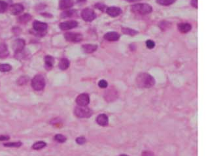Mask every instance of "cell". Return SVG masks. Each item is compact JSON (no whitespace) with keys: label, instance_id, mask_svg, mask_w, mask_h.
Masks as SVG:
<instances>
[{"label":"cell","instance_id":"6da1fadb","mask_svg":"<svg viewBox=\"0 0 206 156\" xmlns=\"http://www.w3.org/2000/svg\"><path fill=\"white\" fill-rule=\"evenodd\" d=\"M136 82L139 88H149L154 85L155 80L151 75L144 73H140L138 75L136 78Z\"/></svg>","mask_w":206,"mask_h":156},{"label":"cell","instance_id":"7a4b0ae2","mask_svg":"<svg viewBox=\"0 0 206 156\" xmlns=\"http://www.w3.org/2000/svg\"><path fill=\"white\" fill-rule=\"evenodd\" d=\"M132 11L139 14H147L152 12L153 8L149 4L139 3L134 5L131 7Z\"/></svg>","mask_w":206,"mask_h":156},{"label":"cell","instance_id":"3957f363","mask_svg":"<svg viewBox=\"0 0 206 156\" xmlns=\"http://www.w3.org/2000/svg\"><path fill=\"white\" fill-rule=\"evenodd\" d=\"M32 86L36 91H40L44 89L45 86V80L41 74H37L35 76L32 80Z\"/></svg>","mask_w":206,"mask_h":156},{"label":"cell","instance_id":"277c9868","mask_svg":"<svg viewBox=\"0 0 206 156\" xmlns=\"http://www.w3.org/2000/svg\"><path fill=\"white\" fill-rule=\"evenodd\" d=\"M74 113L76 116L80 118H89L92 116V111L89 108L86 107L78 106L75 108Z\"/></svg>","mask_w":206,"mask_h":156},{"label":"cell","instance_id":"5b68a950","mask_svg":"<svg viewBox=\"0 0 206 156\" xmlns=\"http://www.w3.org/2000/svg\"><path fill=\"white\" fill-rule=\"evenodd\" d=\"M81 17L84 21L91 22L96 18V14L95 13L92 9L86 8L83 10Z\"/></svg>","mask_w":206,"mask_h":156},{"label":"cell","instance_id":"8992f818","mask_svg":"<svg viewBox=\"0 0 206 156\" xmlns=\"http://www.w3.org/2000/svg\"><path fill=\"white\" fill-rule=\"evenodd\" d=\"M64 37L66 41L72 43H79L83 40V36L80 33L68 32L64 34Z\"/></svg>","mask_w":206,"mask_h":156},{"label":"cell","instance_id":"52a82bcc","mask_svg":"<svg viewBox=\"0 0 206 156\" xmlns=\"http://www.w3.org/2000/svg\"><path fill=\"white\" fill-rule=\"evenodd\" d=\"M76 103L79 106L86 107L90 103V97L87 93L80 94L76 99Z\"/></svg>","mask_w":206,"mask_h":156},{"label":"cell","instance_id":"ba28073f","mask_svg":"<svg viewBox=\"0 0 206 156\" xmlns=\"http://www.w3.org/2000/svg\"><path fill=\"white\" fill-rule=\"evenodd\" d=\"M25 44H26V43H25L24 40L22 39H18L17 40H15L13 42L12 47L14 50L15 53L17 54L23 51V50L25 47Z\"/></svg>","mask_w":206,"mask_h":156},{"label":"cell","instance_id":"9c48e42d","mask_svg":"<svg viewBox=\"0 0 206 156\" xmlns=\"http://www.w3.org/2000/svg\"><path fill=\"white\" fill-rule=\"evenodd\" d=\"M78 26V22L75 21H69L67 22H62L59 24V27L62 30L66 31L76 28Z\"/></svg>","mask_w":206,"mask_h":156},{"label":"cell","instance_id":"30bf717a","mask_svg":"<svg viewBox=\"0 0 206 156\" xmlns=\"http://www.w3.org/2000/svg\"><path fill=\"white\" fill-rule=\"evenodd\" d=\"M33 28L36 32H37L39 33H43L47 29L48 26L46 23L36 21L33 23Z\"/></svg>","mask_w":206,"mask_h":156},{"label":"cell","instance_id":"8fae6325","mask_svg":"<svg viewBox=\"0 0 206 156\" xmlns=\"http://www.w3.org/2000/svg\"><path fill=\"white\" fill-rule=\"evenodd\" d=\"M24 6L22 4L16 3L13 4L10 7V12L13 15H18L24 11Z\"/></svg>","mask_w":206,"mask_h":156},{"label":"cell","instance_id":"7c38bea8","mask_svg":"<svg viewBox=\"0 0 206 156\" xmlns=\"http://www.w3.org/2000/svg\"><path fill=\"white\" fill-rule=\"evenodd\" d=\"M106 13L107 14H109L110 17H118L122 13L121 9L119 7H110L107 8L106 9Z\"/></svg>","mask_w":206,"mask_h":156},{"label":"cell","instance_id":"4fadbf2b","mask_svg":"<svg viewBox=\"0 0 206 156\" xmlns=\"http://www.w3.org/2000/svg\"><path fill=\"white\" fill-rule=\"evenodd\" d=\"M74 5L73 0H60L59 7L62 10L68 9L73 7Z\"/></svg>","mask_w":206,"mask_h":156},{"label":"cell","instance_id":"5bb4252c","mask_svg":"<svg viewBox=\"0 0 206 156\" xmlns=\"http://www.w3.org/2000/svg\"><path fill=\"white\" fill-rule=\"evenodd\" d=\"M119 38H120V35L118 33L114 32L107 33L104 36V39L109 41H118Z\"/></svg>","mask_w":206,"mask_h":156},{"label":"cell","instance_id":"9a60e30c","mask_svg":"<svg viewBox=\"0 0 206 156\" xmlns=\"http://www.w3.org/2000/svg\"><path fill=\"white\" fill-rule=\"evenodd\" d=\"M54 64V59L51 56H46L45 57V69L50 70L52 69Z\"/></svg>","mask_w":206,"mask_h":156},{"label":"cell","instance_id":"2e32d148","mask_svg":"<svg viewBox=\"0 0 206 156\" xmlns=\"http://www.w3.org/2000/svg\"><path fill=\"white\" fill-rule=\"evenodd\" d=\"M83 51L85 53L87 54H90V53H93L94 52L96 51L98 48L97 45L95 44H86L83 45Z\"/></svg>","mask_w":206,"mask_h":156},{"label":"cell","instance_id":"e0dca14e","mask_svg":"<svg viewBox=\"0 0 206 156\" xmlns=\"http://www.w3.org/2000/svg\"><path fill=\"white\" fill-rule=\"evenodd\" d=\"M96 122L99 125H102V126H105V125H107L108 124L107 116L105 114H99L96 118Z\"/></svg>","mask_w":206,"mask_h":156},{"label":"cell","instance_id":"ac0fdd59","mask_svg":"<svg viewBox=\"0 0 206 156\" xmlns=\"http://www.w3.org/2000/svg\"><path fill=\"white\" fill-rule=\"evenodd\" d=\"M192 29L191 25L188 23H181L178 25V29L180 32L183 33H186L190 32Z\"/></svg>","mask_w":206,"mask_h":156},{"label":"cell","instance_id":"d6986e66","mask_svg":"<svg viewBox=\"0 0 206 156\" xmlns=\"http://www.w3.org/2000/svg\"><path fill=\"white\" fill-rule=\"evenodd\" d=\"M9 55V50L6 44H0V58H6Z\"/></svg>","mask_w":206,"mask_h":156},{"label":"cell","instance_id":"ffe728a7","mask_svg":"<svg viewBox=\"0 0 206 156\" xmlns=\"http://www.w3.org/2000/svg\"><path fill=\"white\" fill-rule=\"evenodd\" d=\"M69 65L70 62L67 58H62L59 62L58 67L60 69L64 71V70H66L69 67Z\"/></svg>","mask_w":206,"mask_h":156},{"label":"cell","instance_id":"44dd1931","mask_svg":"<svg viewBox=\"0 0 206 156\" xmlns=\"http://www.w3.org/2000/svg\"><path fill=\"white\" fill-rule=\"evenodd\" d=\"M32 19V16L29 14H24L22 16H20L18 18V22L21 24H26L28 22Z\"/></svg>","mask_w":206,"mask_h":156},{"label":"cell","instance_id":"7402d4cb","mask_svg":"<svg viewBox=\"0 0 206 156\" xmlns=\"http://www.w3.org/2000/svg\"><path fill=\"white\" fill-rule=\"evenodd\" d=\"M47 146V144L44 141H38L35 143L33 146H32V148L33 150H41L42 148H43L44 147H45Z\"/></svg>","mask_w":206,"mask_h":156},{"label":"cell","instance_id":"603a6c76","mask_svg":"<svg viewBox=\"0 0 206 156\" xmlns=\"http://www.w3.org/2000/svg\"><path fill=\"white\" fill-rule=\"evenodd\" d=\"M122 32L124 34L128 35V36H135V35H137L138 33V32L135 31V30L130 29V28H122Z\"/></svg>","mask_w":206,"mask_h":156},{"label":"cell","instance_id":"cb8c5ba5","mask_svg":"<svg viewBox=\"0 0 206 156\" xmlns=\"http://www.w3.org/2000/svg\"><path fill=\"white\" fill-rule=\"evenodd\" d=\"M22 143L21 141H17V142H13V143H7L3 144L4 146L6 147H13V148H18L21 147L22 146Z\"/></svg>","mask_w":206,"mask_h":156},{"label":"cell","instance_id":"d4e9b609","mask_svg":"<svg viewBox=\"0 0 206 156\" xmlns=\"http://www.w3.org/2000/svg\"><path fill=\"white\" fill-rule=\"evenodd\" d=\"M12 69V66L9 64H0V71L3 73L9 72Z\"/></svg>","mask_w":206,"mask_h":156},{"label":"cell","instance_id":"484cf974","mask_svg":"<svg viewBox=\"0 0 206 156\" xmlns=\"http://www.w3.org/2000/svg\"><path fill=\"white\" fill-rule=\"evenodd\" d=\"M54 140H56L57 142L60 143H65L66 141V137H65L64 135H61V134H57L54 136Z\"/></svg>","mask_w":206,"mask_h":156},{"label":"cell","instance_id":"4316f807","mask_svg":"<svg viewBox=\"0 0 206 156\" xmlns=\"http://www.w3.org/2000/svg\"><path fill=\"white\" fill-rule=\"evenodd\" d=\"M75 13V10H69V11H65L62 14L61 16L62 18H67V17H72Z\"/></svg>","mask_w":206,"mask_h":156},{"label":"cell","instance_id":"83f0119b","mask_svg":"<svg viewBox=\"0 0 206 156\" xmlns=\"http://www.w3.org/2000/svg\"><path fill=\"white\" fill-rule=\"evenodd\" d=\"M175 0H157V2L162 6H169V5L173 3Z\"/></svg>","mask_w":206,"mask_h":156},{"label":"cell","instance_id":"f1b7e54d","mask_svg":"<svg viewBox=\"0 0 206 156\" xmlns=\"http://www.w3.org/2000/svg\"><path fill=\"white\" fill-rule=\"evenodd\" d=\"M8 7L7 3L3 1V0H0V13H3L7 11Z\"/></svg>","mask_w":206,"mask_h":156},{"label":"cell","instance_id":"f546056e","mask_svg":"<svg viewBox=\"0 0 206 156\" xmlns=\"http://www.w3.org/2000/svg\"><path fill=\"white\" fill-rule=\"evenodd\" d=\"M28 78L26 77H22L21 78H19V79L17 81V84L18 85H23L25 84L26 83H27L28 82Z\"/></svg>","mask_w":206,"mask_h":156},{"label":"cell","instance_id":"4dcf8cb0","mask_svg":"<svg viewBox=\"0 0 206 156\" xmlns=\"http://www.w3.org/2000/svg\"><path fill=\"white\" fill-rule=\"evenodd\" d=\"M107 82L105 81V80H102L98 82V86L101 88H106L107 87Z\"/></svg>","mask_w":206,"mask_h":156},{"label":"cell","instance_id":"1f68e13d","mask_svg":"<svg viewBox=\"0 0 206 156\" xmlns=\"http://www.w3.org/2000/svg\"><path fill=\"white\" fill-rule=\"evenodd\" d=\"M86 141H87L86 139H85L83 137H78V138L76 139V143L78 144H80V145L84 144L85 143H86Z\"/></svg>","mask_w":206,"mask_h":156},{"label":"cell","instance_id":"d6a6232c","mask_svg":"<svg viewBox=\"0 0 206 156\" xmlns=\"http://www.w3.org/2000/svg\"><path fill=\"white\" fill-rule=\"evenodd\" d=\"M95 7L99 9L100 11H104L105 10V11H106V9H107V7L106 6H105V5L103 4H102V3H97L95 5Z\"/></svg>","mask_w":206,"mask_h":156},{"label":"cell","instance_id":"836d02e7","mask_svg":"<svg viewBox=\"0 0 206 156\" xmlns=\"http://www.w3.org/2000/svg\"><path fill=\"white\" fill-rule=\"evenodd\" d=\"M146 45H147V47L148 48L152 49L154 47L155 43L153 41H152V40H148V41H147V42H146Z\"/></svg>","mask_w":206,"mask_h":156},{"label":"cell","instance_id":"e575fe53","mask_svg":"<svg viewBox=\"0 0 206 156\" xmlns=\"http://www.w3.org/2000/svg\"><path fill=\"white\" fill-rule=\"evenodd\" d=\"M10 139V137L8 135H0V141H6Z\"/></svg>","mask_w":206,"mask_h":156},{"label":"cell","instance_id":"d590c367","mask_svg":"<svg viewBox=\"0 0 206 156\" xmlns=\"http://www.w3.org/2000/svg\"><path fill=\"white\" fill-rule=\"evenodd\" d=\"M142 156H154V154L150 151H144L142 153Z\"/></svg>","mask_w":206,"mask_h":156},{"label":"cell","instance_id":"8d00e7d4","mask_svg":"<svg viewBox=\"0 0 206 156\" xmlns=\"http://www.w3.org/2000/svg\"><path fill=\"white\" fill-rule=\"evenodd\" d=\"M191 5L197 9L198 8V0H191Z\"/></svg>","mask_w":206,"mask_h":156},{"label":"cell","instance_id":"74e56055","mask_svg":"<svg viewBox=\"0 0 206 156\" xmlns=\"http://www.w3.org/2000/svg\"><path fill=\"white\" fill-rule=\"evenodd\" d=\"M126 1H127L128 2H136L138 0H126Z\"/></svg>","mask_w":206,"mask_h":156},{"label":"cell","instance_id":"f35d334b","mask_svg":"<svg viewBox=\"0 0 206 156\" xmlns=\"http://www.w3.org/2000/svg\"><path fill=\"white\" fill-rule=\"evenodd\" d=\"M120 156H128V155H124V154H123V155H120Z\"/></svg>","mask_w":206,"mask_h":156}]
</instances>
